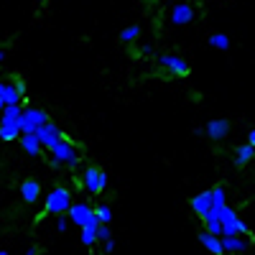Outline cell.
Segmentation results:
<instances>
[{
	"label": "cell",
	"instance_id": "4fadbf2b",
	"mask_svg": "<svg viewBox=\"0 0 255 255\" xmlns=\"http://www.w3.org/2000/svg\"><path fill=\"white\" fill-rule=\"evenodd\" d=\"M222 248H225V255H243V253L250 248V238H248V235L222 238Z\"/></svg>",
	"mask_w": 255,
	"mask_h": 255
},
{
	"label": "cell",
	"instance_id": "9a60e30c",
	"mask_svg": "<svg viewBox=\"0 0 255 255\" xmlns=\"http://www.w3.org/2000/svg\"><path fill=\"white\" fill-rule=\"evenodd\" d=\"M199 243L209 250V253H215V255H225V248H222V238H217V235H212V232H207V230H202L199 232Z\"/></svg>",
	"mask_w": 255,
	"mask_h": 255
},
{
	"label": "cell",
	"instance_id": "7c38bea8",
	"mask_svg": "<svg viewBox=\"0 0 255 255\" xmlns=\"http://www.w3.org/2000/svg\"><path fill=\"white\" fill-rule=\"evenodd\" d=\"M20 199L26 204H36L41 199V181L38 179H23L20 181Z\"/></svg>",
	"mask_w": 255,
	"mask_h": 255
},
{
	"label": "cell",
	"instance_id": "d590c367",
	"mask_svg": "<svg viewBox=\"0 0 255 255\" xmlns=\"http://www.w3.org/2000/svg\"><path fill=\"white\" fill-rule=\"evenodd\" d=\"M36 3H38V5H44V3H46V0H36Z\"/></svg>",
	"mask_w": 255,
	"mask_h": 255
},
{
	"label": "cell",
	"instance_id": "7a4b0ae2",
	"mask_svg": "<svg viewBox=\"0 0 255 255\" xmlns=\"http://www.w3.org/2000/svg\"><path fill=\"white\" fill-rule=\"evenodd\" d=\"M220 222H222V238H235V235H248V232H250L248 222L232 207H225L222 209Z\"/></svg>",
	"mask_w": 255,
	"mask_h": 255
},
{
	"label": "cell",
	"instance_id": "52a82bcc",
	"mask_svg": "<svg viewBox=\"0 0 255 255\" xmlns=\"http://www.w3.org/2000/svg\"><path fill=\"white\" fill-rule=\"evenodd\" d=\"M156 61H158L171 77H186V74H189V61H186L184 56H179V54H161Z\"/></svg>",
	"mask_w": 255,
	"mask_h": 255
},
{
	"label": "cell",
	"instance_id": "3957f363",
	"mask_svg": "<svg viewBox=\"0 0 255 255\" xmlns=\"http://www.w3.org/2000/svg\"><path fill=\"white\" fill-rule=\"evenodd\" d=\"M46 123H49V115H46V110H41V108H23V115H20V120H18L20 133H26V135L38 133Z\"/></svg>",
	"mask_w": 255,
	"mask_h": 255
},
{
	"label": "cell",
	"instance_id": "8d00e7d4",
	"mask_svg": "<svg viewBox=\"0 0 255 255\" xmlns=\"http://www.w3.org/2000/svg\"><path fill=\"white\" fill-rule=\"evenodd\" d=\"M0 255H10V253H5V250H0Z\"/></svg>",
	"mask_w": 255,
	"mask_h": 255
},
{
	"label": "cell",
	"instance_id": "4316f807",
	"mask_svg": "<svg viewBox=\"0 0 255 255\" xmlns=\"http://www.w3.org/2000/svg\"><path fill=\"white\" fill-rule=\"evenodd\" d=\"M67 227H69V217H64V215L56 217V230L59 232H67Z\"/></svg>",
	"mask_w": 255,
	"mask_h": 255
},
{
	"label": "cell",
	"instance_id": "e575fe53",
	"mask_svg": "<svg viewBox=\"0 0 255 255\" xmlns=\"http://www.w3.org/2000/svg\"><path fill=\"white\" fill-rule=\"evenodd\" d=\"M3 61H5V51H3V49H0V64H3Z\"/></svg>",
	"mask_w": 255,
	"mask_h": 255
},
{
	"label": "cell",
	"instance_id": "e0dca14e",
	"mask_svg": "<svg viewBox=\"0 0 255 255\" xmlns=\"http://www.w3.org/2000/svg\"><path fill=\"white\" fill-rule=\"evenodd\" d=\"M20 115H23V108H20V105H10V108H5L3 115H0V125H18Z\"/></svg>",
	"mask_w": 255,
	"mask_h": 255
},
{
	"label": "cell",
	"instance_id": "f1b7e54d",
	"mask_svg": "<svg viewBox=\"0 0 255 255\" xmlns=\"http://www.w3.org/2000/svg\"><path fill=\"white\" fill-rule=\"evenodd\" d=\"M15 87H18L20 97H26V82H23V79H15Z\"/></svg>",
	"mask_w": 255,
	"mask_h": 255
},
{
	"label": "cell",
	"instance_id": "8fae6325",
	"mask_svg": "<svg viewBox=\"0 0 255 255\" xmlns=\"http://www.w3.org/2000/svg\"><path fill=\"white\" fill-rule=\"evenodd\" d=\"M230 120H225V118H215V120H209L207 125H204V130H207V138H212V140H225L227 135H230Z\"/></svg>",
	"mask_w": 255,
	"mask_h": 255
},
{
	"label": "cell",
	"instance_id": "5bb4252c",
	"mask_svg": "<svg viewBox=\"0 0 255 255\" xmlns=\"http://www.w3.org/2000/svg\"><path fill=\"white\" fill-rule=\"evenodd\" d=\"M253 158H255V148L250 143H240V145H235V151H232V163H235L238 168L248 166Z\"/></svg>",
	"mask_w": 255,
	"mask_h": 255
},
{
	"label": "cell",
	"instance_id": "8992f818",
	"mask_svg": "<svg viewBox=\"0 0 255 255\" xmlns=\"http://www.w3.org/2000/svg\"><path fill=\"white\" fill-rule=\"evenodd\" d=\"M82 186H84V191H87L90 197H100L105 189L102 184V168H97V166H87L84 168V174H82Z\"/></svg>",
	"mask_w": 255,
	"mask_h": 255
},
{
	"label": "cell",
	"instance_id": "6da1fadb",
	"mask_svg": "<svg viewBox=\"0 0 255 255\" xmlns=\"http://www.w3.org/2000/svg\"><path fill=\"white\" fill-rule=\"evenodd\" d=\"M72 191L67 186H54L46 199H44V212L51 217H61V215H69V209H72Z\"/></svg>",
	"mask_w": 255,
	"mask_h": 255
},
{
	"label": "cell",
	"instance_id": "d6986e66",
	"mask_svg": "<svg viewBox=\"0 0 255 255\" xmlns=\"http://www.w3.org/2000/svg\"><path fill=\"white\" fill-rule=\"evenodd\" d=\"M220 215H222V212H220ZM220 215H217V212H209L207 220H204V230L212 232V235H217V238H222V222H220Z\"/></svg>",
	"mask_w": 255,
	"mask_h": 255
},
{
	"label": "cell",
	"instance_id": "7402d4cb",
	"mask_svg": "<svg viewBox=\"0 0 255 255\" xmlns=\"http://www.w3.org/2000/svg\"><path fill=\"white\" fill-rule=\"evenodd\" d=\"M207 44H209L212 49H217V51H227V49H230V36H227V33H212V36L207 38Z\"/></svg>",
	"mask_w": 255,
	"mask_h": 255
},
{
	"label": "cell",
	"instance_id": "44dd1931",
	"mask_svg": "<svg viewBox=\"0 0 255 255\" xmlns=\"http://www.w3.org/2000/svg\"><path fill=\"white\" fill-rule=\"evenodd\" d=\"M20 128L18 125H0V140L3 143H13V140H20Z\"/></svg>",
	"mask_w": 255,
	"mask_h": 255
},
{
	"label": "cell",
	"instance_id": "9c48e42d",
	"mask_svg": "<svg viewBox=\"0 0 255 255\" xmlns=\"http://www.w3.org/2000/svg\"><path fill=\"white\" fill-rule=\"evenodd\" d=\"M194 18H197V8L191 3H176L168 10V20H171L174 26H189Z\"/></svg>",
	"mask_w": 255,
	"mask_h": 255
},
{
	"label": "cell",
	"instance_id": "ffe728a7",
	"mask_svg": "<svg viewBox=\"0 0 255 255\" xmlns=\"http://www.w3.org/2000/svg\"><path fill=\"white\" fill-rule=\"evenodd\" d=\"M3 100H5L8 108H10V105H20V102H23V97H20V92H18V87H15V79H13V82H5Z\"/></svg>",
	"mask_w": 255,
	"mask_h": 255
},
{
	"label": "cell",
	"instance_id": "d6a6232c",
	"mask_svg": "<svg viewBox=\"0 0 255 255\" xmlns=\"http://www.w3.org/2000/svg\"><path fill=\"white\" fill-rule=\"evenodd\" d=\"M26 255H38V250H36V248H28V250H26Z\"/></svg>",
	"mask_w": 255,
	"mask_h": 255
},
{
	"label": "cell",
	"instance_id": "f546056e",
	"mask_svg": "<svg viewBox=\"0 0 255 255\" xmlns=\"http://www.w3.org/2000/svg\"><path fill=\"white\" fill-rule=\"evenodd\" d=\"M102 248H105V255H113V250H115V240H108Z\"/></svg>",
	"mask_w": 255,
	"mask_h": 255
},
{
	"label": "cell",
	"instance_id": "5b68a950",
	"mask_svg": "<svg viewBox=\"0 0 255 255\" xmlns=\"http://www.w3.org/2000/svg\"><path fill=\"white\" fill-rule=\"evenodd\" d=\"M67 217H69L72 225H79V230H82V227H90V225H102V222L97 220V215H95V207L87 204V202L72 204V209H69Z\"/></svg>",
	"mask_w": 255,
	"mask_h": 255
},
{
	"label": "cell",
	"instance_id": "d4e9b609",
	"mask_svg": "<svg viewBox=\"0 0 255 255\" xmlns=\"http://www.w3.org/2000/svg\"><path fill=\"white\" fill-rule=\"evenodd\" d=\"M95 215H97V220H100L102 225H110V222H113V209H110L108 204H97V207H95Z\"/></svg>",
	"mask_w": 255,
	"mask_h": 255
},
{
	"label": "cell",
	"instance_id": "4dcf8cb0",
	"mask_svg": "<svg viewBox=\"0 0 255 255\" xmlns=\"http://www.w3.org/2000/svg\"><path fill=\"white\" fill-rule=\"evenodd\" d=\"M248 143H250V145H253V148H255V128H253V130H250V133H248Z\"/></svg>",
	"mask_w": 255,
	"mask_h": 255
},
{
	"label": "cell",
	"instance_id": "30bf717a",
	"mask_svg": "<svg viewBox=\"0 0 255 255\" xmlns=\"http://www.w3.org/2000/svg\"><path fill=\"white\" fill-rule=\"evenodd\" d=\"M189 207H191V212L204 222L207 220V215L212 212V189H204V191H199V194H194L189 199Z\"/></svg>",
	"mask_w": 255,
	"mask_h": 255
},
{
	"label": "cell",
	"instance_id": "cb8c5ba5",
	"mask_svg": "<svg viewBox=\"0 0 255 255\" xmlns=\"http://www.w3.org/2000/svg\"><path fill=\"white\" fill-rule=\"evenodd\" d=\"M97 230H100V225L82 227V245H95V243H100V240H97Z\"/></svg>",
	"mask_w": 255,
	"mask_h": 255
},
{
	"label": "cell",
	"instance_id": "836d02e7",
	"mask_svg": "<svg viewBox=\"0 0 255 255\" xmlns=\"http://www.w3.org/2000/svg\"><path fill=\"white\" fill-rule=\"evenodd\" d=\"M3 92H5V82L0 79V97H3Z\"/></svg>",
	"mask_w": 255,
	"mask_h": 255
},
{
	"label": "cell",
	"instance_id": "ba28073f",
	"mask_svg": "<svg viewBox=\"0 0 255 255\" xmlns=\"http://www.w3.org/2000/svg\"><path fill=\"white\" fill-rule=\"evenodd\" d=\"M36 135H38L41 145H44V148H46L49 153L54 151V148H56V145H59V143H61L64 138H67V135L61 133V128H59L56 123H51V120H49V123H46L44 128H41V130H38Z\"/></svg>",
	"mask_w": 255,
	"mask_h": 255
},
{
	"label": "cell",
	"instance_id": "603a6c76",
	"mask_svg": "<svg viewBox=\"0 0 255 255\" xmlns=\"http://www.w3.org/2000/svg\"><path fill=\"white\" fill-rule=\"evenodd\" d=\"M138 38H140V26H138V23L125 26V28L120 31V41H123V44H133V41H138Z\"/></svg>",
	"mask_w": 255,
	"mask_h": 255
},
{
	"label": "cell",
	"instance_id": "83f0119b",
	"mask_svg": "<svg viewBox=\"0 0 255 255\" xmlns=\"http://www.w3.org/2000/svg\"><path fill=\"white\" fill-rule=\"evenodd\" d=\"M138 54H140V56H153V46H151V44H140V46H138Z\"/></svg>",
	"mask_w": 255,
	"mask_h": 255
},
{
	"label": "cell",
	"instance_id": "484cf974",
	"mask_svg": "<svg viewBox=\"0 0 255 255\" xmlns=\"http://www.w3.org/2000/svg\"><path fill=\"white\" fill-rule=\"evenodd\" d=\"M97 240L105 245L108 240H113V230H110V225H100V230H97Z\"/></svg>",
	"mask_w": 255,
	"mask_h": 255
},
{
	"label": "cell",
	"instance_id": "ac0fdd59",
	"mask_svg": "<svg viewBox=\"0 0 255 255\" xmlns=\"http://www.w3.org/2000/svg\"><path fill=\"white\" fill-rule=\"evenodd\" d=\"M227 207V194H225V186H212V212H220Z\"/></svg>",
	"mask_w": 255,
	"mask_h": 255
},
{
	"label": "cell",
	"instance_id": "2e32d148",
	"mask_svg": "<svg viewBox=\"0 0 255 255\" xmlns=\"http://www.w3.org/2000/svg\"><path fill=\"white\" fill-rule=\"evenodd\" d=\"M20 148H23V151L28 153V156H41V151H44V145H41V140H38V135L36 133H31V135H20Z\"/></svg>",
	"mask_w": 255,
	"mask_h": 255
},
{
	"label": "cell",
	"instance_id": "1f68e13d",
	"mask_svg": "<svg viewBox=\"0 0 255 255\" xmlns=\"http://www.w3.org/2000/svg\"><path fill=\"white\" fill-rule=\"evenodd\" d=\"M5 108H8V105H5V100L0 97V115H3V110H5Z\"/></svg>",
	"mask_w": 255,
	"mask_h": 255
},
{
	"label": "cell",
	"instance_id": "277c9868",
	"mask_svg": "<svg viewBox=\"0 0 255 255\" xmlns=\"http://www.w3.org/2000/svg\"><path fill=\"white\" fill-rule=\"evenodd\" d=\"M51 158L59 163V166H67V168H77L79 166V151H77V145L69 140V138H64L54 151H51Z\"/></svg>",
	"mask_w": 255,
	"mask_h": 255
}]
</instances>
